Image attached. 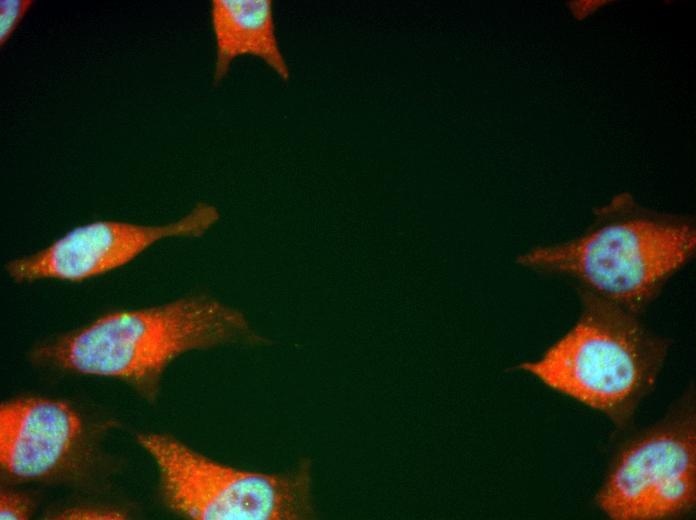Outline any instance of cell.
<instances>
[{"instance_id":"obj_1","label":"cell","mask_w":696,"mask_h":520,"mask_svg":"<svg viewBox=\"0 0 696 520\" xmlns=\"http://www.w3.org/2000/svg\"><path fill=\"white\" fill-rule=\"evenodd\" d=\"M695 251L691 219L648 210L622 193L579 235L537 246L518 262L640 315Z\"/></svg>"},{"instance_id":"obj_2","label":"cell","mask_w":696,"mask_h":520,"mask_svg":"<svg viewBox=\"0 0 696 520\" xmlns=\"http://www.w3.org/2000/svg\"><path fill=\"white\" fill-rule=\"evenodd\" d=\"M265 342L241 311L201 294L109 312L41 345L34 356L72 372L152 385L186 352Z\"/></svg>"},{"instance_id":"obj_5","label":"cell","mask_w":696,"mask_h":520,"mask_svg":"<svg viewBox=\"0 0 696 520\" xmlns=\"http://www.w3.org/2000/svg\"><path fill=\"white\" fill-rule=\"evenodd\" d=\"M160 471L165 503L201 520H295L312 515L308 462L285 473H262L211 460L161 434L139 435Z\"/></svg>"},{"instance_id":"obj_7","label":"cell","mask_w":696,"mask_h":520,"mask_svg":"<svg viewBox=\"0 0 696 520\" xmlns=\"http://www.w3.org/2000/svg\"><path fill=\"white\" fill-rule=\"evenodd\" d=\"M81 430L66 404L41 398L6 403L0 411V457L4 469L22 479L53 472L72 449Z\"/></svg>"},{"instance_id":"obj_3","label":"cell","mask_w":696,"mask_h":520,"mask_svg":"<svg viewBox=\"0 0 696 520\" xmlns=\"http://www.w3.org/2000/svg\"><path fill=\"white\" fill-rule=\"evenodd\" d=\"M577 291L581 309L575 323L539 359L514 369L603 414L623 431L654 388L670 341L639 314Z\"/></svg>"},{"instance_id":"obj_11","label":"cell","mask_w":696,"mask_h":520,"mask_svg":"<svg viewBox=\"0 0 696 520\" xmlns=\"http://www.w3.org/2000/svg\"><path fill=\"white\" fill-rule=\"evenodd\" d=\"M56 519H123V514L99 508H71L56 517Z\"/></svg>"},{"instance_id":"obj_6","label":"cell","mask_w":696,"mask_h":520,"mask_svg":"<svg viewBox=\"0 0 696 520\" xmlns=\"http://www.w3.org/2000/svg\"><path fill=\"white\" fill-rule=\"evenodd\" d=\"M219 219L214 205L199 202L181 218L165 224L92 221L35 252L8 260L4 271L19 284L40 280L80 283L126 266L162 240L202 237Z\"/></svg>"},{"instance_id":"obj_4","label":"cell","mask_w":696,"mask_h":520,"mask_svg":"<svg viewBox=\"0 0 696 520\" xmlns=\"http://www.w3.org/2000/svg\"><path fill=\"white\" fill-rule=\"evenodd\" d=\"M696 410L690 386L655 423L622 440L594 501L612 520H671L696 507Z\"/></svg>"},{"instance_id":"obj_8","label":"cell","mask_w":696,"mask_h":520,"mask_svg":"<svg viewBox=\"0 0 696 520\" xmlns=\"http://www.w3.org/2000/svg\"><path fill=\"white\" fill-rule=\"evenodd\" d=\"M211 23L216 43L214 83L221 82L234 59L244 55L261 59L283 81L289 79L271 0H213Z\"/></svg>"},{"instance_id":"obj_9","label":"cell","mask_w":696,"mask_h":520,"mask_svg":"<svg viewBox=\"0 0 696 520\" xmlns=\"http://www.w3.org/2000/svg\"><path fill=\"white\" fill-rule=\"evenodd\" d=\"M0 3V40L1 45H4L32 6L33 1L2 0Z\"/></svg>"},{"instance_id":"obj_10","label":"cell","mask_w":696,"mask_h":520,"mask_svg":"<svg viewBox=\"0 0 696 520\" xmlns=\"http://www.w3.org/2000/svg\"><path fill=\"white\" fill-rule=\"evenodd\" d=\"M31 502L18 493L5 492L1 495L0 519L23 520L31 513Z\"/></svg>"}]
</instances>
